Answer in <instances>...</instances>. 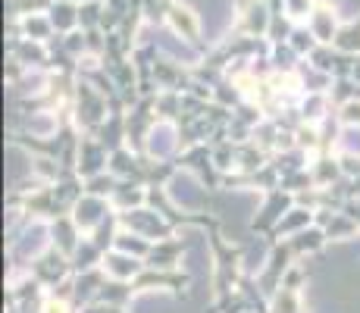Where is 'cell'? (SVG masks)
Here are the masks:
<instances>
[{
  "mask_svg": "<svg viewBox=\"0 0 360 313\" xmlns=\"http://www.w3.org/2000/svg\"><path fill=\"white\" fill-rule=\"evenodd\" d=\"M269 313H307V307L301 301V288L279 285V291L269 298Z\"/></svg>",
  "mask_w": 360,
  "mask_h": 313,
  "instance_id": "30",
  "label": "cell"
},
{
  "mask_svg": "<svg viewBox=\"0 0 360 313\" xmlns=\"http://www.w3.org/2000/svg\"><path fill=\"white\" fill-rule=\"evenodd\" d=\"M110 170V148L101 141L94 132H82L79 141V176L91 179Z\"/></svg>",
  "mask_w": 360,
  "mask_h": 313,
  "instance_id": "11",
  "label": "cell"
},
{
  "mask_svg": "<svg viewBox=\"0 0 360 313\" xmlns=\"http://www.w3.org/2000/svg\"><path fill=\"white\" fill-rule=\"evenodd\" d=\"M182 91H169V88H163V91H157V120L160 122H179V116H182Z\"/></svg>",
  "mask_w": 360,
  "mask_h": 313,
  "instance_id": "33",
  "label": "cell"
},
{
  "mask_svg": "<svg viewBox=\"0 0 360 313\" xmlns=\"http://www.w3.org/2000/svg\"><path fill=\"white\" fill-rule=\"evenodd\" d=\"M47 232H51V245L60 248L66 257H72L75 250H79L82 238H85V232H82L79 222L72 219V213H63V217L51 219L47 222Z\"/></svg>",
  "mask_w": 360,
  "mask_h": 313,
  "instance_id": "18",
  "label": "cell"
},
{
  "mask_svg": "<svg viewBox=\"0 0 360 313\" xmlns=\"http://www.w3.org/2000/svg\"><path fill=\"white\" fill-rule=\"evenodd\" d=\"M141 6H144V23L166 25V16H169L172 0H141Z\"/></svg>",
  "mask_w": 360,
  "mask_h": 313,
  "instance_id": "41",
  "label": "cell"
},
{
  "mask_svg": "<svg viewBox=\"0 0 360 313\" xmlns=\"http://www.w3.org/2000/svg\"><path fill=\"white\" fill-rule=\"evenodd\" d=\"M154 125H160V120H157V94H144L131 103L126 113L129 148L135 151V154H148V138H150Z\"/></svg>",
  "mask_w": 360,
  "mask_h": 313,
  "instance_id": "3",
  "label": "cell"
},
{
  "mask_svg": "<svg viewBox=\"0 0 360 313\" xmlns=\"http://www.w3.org/2000/svg\"><path fill=\"white\" fill-rule=\"evenodd\" d=\"M338 116H342L345 125H357L360 129V101H348L338 107Z\"/></svg>",
  "mask_w": 360,
  "mask_h": 313,
  "instance_id": "43",
  "label": "cell"
},
{
  "mask_svg": "<svg viewBox=\"0 0 360 313\" xmlns=\"http://www.w3.org/2000/svg\"><path fill=\"white\" fill-rule=\"evenodd\" d=\"M316 226L326 232L329 241H345V238L360 235V222L351 219L345 210H332V207H320L316 210Z\"/></svg>",
  "mask_w": 360,
  "mask_h": 313,
  "instance_id": "17",
  "label": "cell"
},
{
  "mask_svg": "<svg viewBox=\"0 0 360 313\" xmlns=\"http://www.w3.org/2000/svg\"><path fill=\"white\" fill-rule=\"evenodd\" d=\"M103 257H107V254H103V250L85 235V238H82V245H79V250L72 254V269H75V273L94 269V267H101V263H103Z\"/></svg>",
  "mask_w": 360,
  "mask_h": 313,
  "instance_id": "32",
  "label": "cell"
},
{
  "mask_svg": "<svg viewBox=\"0 0 360 313\" xmlns=\"http://www.w3.org/2000/svg\"><path fill=\"white\" fill-rule=\"evenodd\" d=\"M166 25H169V29L176 32L179 38H185L188 44H195L198 51H204V41H200V23H198L195 10H191V6H185L182 0H172L169 16H166Z\"/></svg>",
  "mask_w": 360,
  "mask_h": 313,
  "instance_id": "15",
  "label": "cell"
},
{
  "mask_svg": "<svg viewBox=\"0 0 360 313\" xmlns=\"http://www.w3.org/2000/svg\"><path fill=\"white\" fill-rule=\"evenodd\" d=\"M113 210H116V207H113V200H110V198H101V194H88V191H85V194L79 198V204L72 207V219L79 222L82 232L91 235L94 229H98L101 222L107 219Z\"/></svg>",
  "mask_w": 360,
  "mask_h": 313,
  "instance_id": "13",
  "label": "cell"
},
{
  "mask_svg": "<svg viewBox=\"0 0 360 313\" xmlns=\"http://www.w3.org/2000/svg\"><path fill=\"white\" fill-rule=\"evenodd\" d=\"M307 60L314 63L316 69L329 72L332 79H351V75H354V66H357V53L338 51L335 44H320Z\"/></svg>",
  "mask_w": 360,
  "mask_h": 313,
  "instance_id": "12",
  "label": "cell"
},
{
  "mask_svg": "<svg viewBox=\"0 0 360 313\" xmlns=\"http://www.w3.org/2000/svg\"><path fill=\"white\" fill-rule=\"evenodd\" d=\"M297 204V198L292 191H285V188H273V191H263V207L257 210V217L251 219V232L263 235V238H269V232H273L276 226H279V219L285 217L288 210Z\"/></svg>",
  "mask_w": 360,
  "mask_h": 313,
  "instance_id": "7",
  "label": "cell"
},
{
  "mask_svg": "<svg viewBox=\"0 0 360 313\" xmlns=\"http://www.w3.org/2000/svg\"><path fill=\"white\" fill-rule=\"evenodd\" d=\"M207 241H210V257H213V276H210L213 301H223V298H229L238 288L241 276H245V269H241L245 250L223 238V226L207 229Z\"/></svg>",
  "mask_w": 360,
  "mask_h": 313,
  "instance_id": "1",
  "label": "cell"
},
{
  "mask_svg": "<svg viewBox=\"0 0 360 313\" xmlns=\"http://www.w3.org/2000/svg\"><path fill=\"white\" fill-rule=\"evenodd\" d=\"M185 248H188V241H185L182 235H172V238L154 241V245H150V250H148V257H144V267H154V269H179Z\"/></svg>",
  "mask_w": 360,
  "mask_h": 313,
  "instance_id": "16",
  "label": "cell"
},
{
  "mask_svg": "<svg viewBox=\"0 0 360 313\" xmlns=\"http://www.w3.org/2000/svg\"><path fill=\"white\" fill-rule=\"evenodd\" d=\"M238 6V23H235V34H254V38H266L269 34V0H235Z\"/></svg>",
  "mask_w": 360,
  "mask_h": 313,
  "instance_id": "10",
  "label": "cell"
},
{
  "mask_svg": "<svg viewBox=\"0 0 360 313\" xmlns=\"http://www.w3.org/2000/svg\"><path fill=\"white\" fill-rule=\"evenodd\" d=\"M116 210H131V207H144L148 204V185H138L131 179H120L116 191L110 194Z\"/></svg>",
  "mask_w": 360,
  "mask_h": 313,
  "instance_id": "25",
  "label": "cell"
},
{
  "mask_svg": "<svg viewBox=\"0 0 360 313\" xmlns=\"http://www.w3.org/2000/svg\"><path fill=\"white\" fill-rule=\"evenodd\" d=\"M307 170H310V176H314L316 188H329V185H335V182H342L345 179V170H342L338 154H314Z\"/></svg>",
  "mask_w": 360,
  "mask_h": 313,
  "instance_id": "24",
  "label": "cell"
},
{
  "mask_svg": "<svg viewBox=\"0 0 360 313\" xmlns=\"http://www.w3.org/2000/svg\"><path fill=\"white\" fill-rule=\"evenodd\" d=\"M269 60H273V69L276 72H295L297 63H301V53L295 51L292 44H273V51H269Z\"/></svg>",
  "mask_w": 360,
  "mask_h": 313,
  "instance_id": "35",
  "label": "cell"
},
{
  "mask_svg": "<svg viewBox=\"0 0 360 313\" xmlns=\"http://www.w3.org/2000/svg\"><path fill=\"white\" fill-rule=\"evenodd\" d=\"M10 34H22V38L32 41H51L57 29H53L47 13H25L19 19H10Z\"/></svg>",
  "mask_w": 360,
  "mask_h": 313,
  "instance_id": "20",
  "label": "cell"
},
{
  "mask_svg": "<svg viewBox=\"0 0 360 313\" xmlns=\"http://www.w3.org/2000/svg\"><path fill=\"white\" fill-rule=\"evenodd\" d=\"M79 313H129V307H120V304H107V301H94V304H88V307L79 310Z\"/></svg>",
  "mask_w": 360,
  "mask_h": 313,
  "instance_id": "44",
  "label": "cell"
},
{
  "mask_svg": "<svg viewBox=\"0 0 360 313\" xmlns=\"http://www.w3.org/2000/svg\"><path fill=\"white\" fill-rule=\"evenodd\" d=\"M288 44L295 47L301 57H310V53L320 47V38H316L314 32H310V25L307 23H297L295 25V32H292V38H288Z\"/></svg>",
  "mask_w": 360,
  "mask_h": 313,
  "instance_id": "36",
  "label": "cell"
},
{
  "mask_svg": "<svg viewBox=\"0 0 360 313\" xmlns=\"http://www.w3.org/2000/svg\"><path fill=\"white\" fill-rule=\"evenodd\" d=\"M188 273H182V269H154V267H144L141 273L131 279V288H135V295H141V291H172L176 298H185L188 295Z\"/></svg>",
  "mask_w": 360,
  "mask_h": 313,
  "instance_id": "9",
  "label": "cell"
},
{
  "mask_svg": "<svg viewBox=\"0 0 360 313\" xmlns=\"http://www.w3.org/2000/svg\"><path fill=\"white\" fill-rule=\"evenodd\" d=\"M288 241H292L297 260H301V257H307V254H316V250H323V248L329 245L326 232H323L316 222H314V226H307V229H301L297 235H288Z\"/></svg>",
  "mask_w": 360,
  "mask_h": 313,
  "instance_id": "27",
  "label": "cell"
},
{
  "mask_svg": "<svg viewBox=\"0 0 360 313\" xmlns=\"http://www.w3.org/2000/svg\"><path fill=\"white\" fill-rule=\"evenodd\" d=\"M131 298H135V288H131V282L126 279H110L103 282V288L98 291V301H107V304H120V307H129Z\"/></svg>",
  "mask_w": 360,
  "mask_h": 313,
  "instance_id": "31",
  "label": "cell"
},
{
  "mask_svg": "<svg viewBox=\"0 0 360 313\" xmlns=\"http://www.w3.org/2000/svg\"><path fill=\"white\" fill-rule=\"evenodd\" d=\"M314 6H316V0H285V13L295 19V23H307Z\"/></svg>",
  "mask_w": 360,
  "mask_h": 313,
  "instance_id": "42",
  "label": "cell"
},
{
  "mask_svg": "<svg viewBox=\"0 0 360 313\" xmlns=\"http://www.w3.org/2000/svg\"><path fill=\"white\" fill-rule=\"evenodd\" d=\"M72 116H75V125H79L82 132H98L103 125V120L110 116L107 94L98 91V88H94L88 79H82V75H79V82H75Z\"/></svg>",
  "mask_w": 360,
  "mask_h": 313,
  "instance_id": "2",
  "label": "cell"
},
{
  "mask_svg": "<svg viewBox=\"0 0 360 313\" xmlns=\"http://www.w3.org/2000/svg\"><path fill=\"white\" fill-rule=\"evenodd\" d=\"M279 185L285 188V191H292L295 198H297V194H304V191H310V188H316V185H314V176H310V170L288 172V176H282Z\"/></svg>",
  "mask_w": 360,
  "mask_h": 313,
  "instance_id": "40",
  "label": "cell"
},
{
  "mask_svg": "<svg viewBox=\"0 0 360 313\" xmlns=\"http://www.w3.org/2000/svg\"><path fill=\"white\" fill-rule=\"evenodd\" d=\"M316 222V210L314 207H307V204H295L292 210L285 213V217L279 219V226L273 229V232H269V245H273V241H279V238H288V235H297L301 232V229H307V226H314Z\"/></svg>",
  "mask_w": 360,
  "mask_h": 313,
  "instance_id": "21",
  "label": "cell"
},
{
  "mask_svg": "<svg viewBox=\"0 0 360 313\" xmlns=\"http://www.w3.org/2000/svg\"><path fill=\"white\" fill-rule=\"evenodd\" d=\"M103 0H82L79 4V29H101Z\"/></svg>",
  "mask_w": 360,
  "mask_h": 313,
  "instance_id": "38",
  "label": "cell"
},
{
  "mask_svg": "<svg viewBox=\"0 0 360 313\" xmlns=\"http://www.w3.org/2000/svg\"><path fill=\"white\" fill-rule=\"evenodd\" d=\"M335 47L338 51H348V53H360V16L345 23L335 34Z\"/></svg>",
  "mask_w": 360,
  "mask_h": 313,
  "instance_id": "37",
  "label": "cell"
},
{
  "mask_svg": "<svg viewBox=\"0 0 360 313\" xmlns=\"http://www.w3.org/2000/svg\"><path fill=\"white\" fill-rule=\"evenodd\" d=\"M176 163H179V170L195 172L210 191H219V188H223V172H219L217 163H213L210 144H195V148H188V151H176Z\"/></svg>",
  "mask_w": 360,
  "mask_h": 313,
  "instance_id": "8",
  "label": "cell"
},
{
  "mask_svg": "<svg viewBox=\"0 0 360 313\" xmlns=\"http://www.w3.org/2000/svg\"><path fill=\"white\" fill-rule=\"evenodd\" d=\"M120 226L131 229V232L144 235L150 241H160V238H172L176 235V226L163 217L160 210H154L150 204L144 207H131V210H120Z\"/></svg>",
  "mask_w": 360,
  "mask_h": 313,
  "instance_id": "4",
  "label": "cell"
},
{
  "mask_svg": "<svg viewBox=\"0 0 360 313\" xmlns=\"http://www.w3.org/2000/svg\"><path fill=\"white\" fill-rule=\"evenodd\" d=\"M6 51H10V60L22 63L25 69H44V72H51V51H47V41H32V38H22V34H13Z\"/></svg>",
  "mask_w": 360,
  "mask_h": 313,
  "instance_id": "14",
  "label": "cell"
},
{
  "mask_svg": "<svg viewBox=\"0 0 360 313\" xmlns=\"http://www.w3.org/2000/svg\"><path fill=\"white\" fill-rule=\"evenodd\" d=\"M101 267L107 269L110 279H126V282H131L144 269V260H141V257H131V254H126V250H116L113 248V250H107V257H103Z\"/></svg>",
  "mask_w": 360,
  "mask_h": 313,
  "instance_id": "23",
  "label": "cell"
},
{
  "mask_svg": "<svg viewBox=\"0 0 360 313\" xmlns=\"http://www.w3.org/2000/svg\"><path fill=\"white\" fill-rule=\"evenodd\" d=\"M338 160H342V170H345V176H360V157L357 154H338Z\"/></svg>",
  "mask_w": 360,
  "mask_h": 313,
  "instance_id": "45",
  "label": "cell"
},
{
  "mask_svg": "<svg viewBox=\"0 0 360 313\" xmlns=\"http://www.w3.org/2000/svg\"><path fill=\"white\" fill-rule=\"evenodd\" d=\"M307 25H310V32L320 38V44H335V34H338V29H342L338 19H335V6L326 4V0H316Z\"/></svg>",
  "mask_w": 360,
  "mask_h": 313,
  "instance_id": "22",
  "label": "cell"
},
{
  "mask_svg": "<svg viewBox=\"0 0 360 313\" xmlns=\"http://www.w3.org/2000/svg\"><path fill=\"white\" fill-rule=\"evenodd\" d=\"M47 16H51L57 34H69L79 29V4L75 0H57V4L47 6Z\"/></svg>",
  "mask_w": 360,
  "mask_h": 313,
  "instance_id": "26",
  "label": "cell"
},
{
  "mask_svg": "<svg viewBox=\"0 0 360 313\" xmlns=\"http://www.w3.org/2000/svg\"><path fill=\"white\" fill-rule=\"evenodd\" d=\"M150 245L154 241L150 238H144V235H138V232H131V229H122L120 226V235H116V250H126V254H131V257H148V250H150Z\"/></svg>",
  "mask_w": 360,
  "mask_h": 313,
  "instance_id": "34",
  "label": "cell"
},
{
  "mask_svg": "<svg viewBox=\"0 0 360 313\" xmlns=\"http://www.w3.org/2000/svg\"><path fill=\"white\" fill-rule=\"evenodd\" d=\"M103 282H107V269H103V267L85 269V273H75L72 307H75V310H85L88 304H94V301H98V291L103 288Z\"/></svg>",
  "mask_w": 360,
  "mask_h": 313,
  "instance_id": "19",
  "label": "cell"
},
{
  "mask_svg": "<svg viewBox=\"0 0 360 313\" xmlns=\"http://www.w3.org/2000/svg\"><path fill=\"white\" fill-rule=\"evenodd\" d=\"M297 110H301V120L304 122L320 125L332 113V110H335V103H332L329 94H304L301 103H297Z\"/></svg>",
  "mask_w": 360,
  "mask_h": 313,
  "instance_id": "28",
  "label": "cell"
},
{
  "mask_svg": "<svg viewBox=\"0 0 360 313\" xmlns=\"http://www.w3.org/2000/svg\"><path fill=\"white\" fill-rule=\"evenodd\" d=\"M29 273L38 279L44 288H53V285H60L63 279H69V276L75 273L72 269V257H66L60 248H53V245H47L44 250H41L34 260H29Z\"/></svg>",
  "mask_w": 360,
  "mask_h": 313,
  "instance_id": "6",
  "label": "cell"
},
{
  "mask_svg": "<svg viewBox=\"0 0 360 313\" xmlns=\"http://www.w3.org/2000/svg\"><path fill=\"white\" fill-rule=\"evenodd\" d=\"M310 151H304V148H285V151H276L273 154V166L279 170V176H288V172H297V170H307L310 166Z\"/></svg>",
  "mask_w": 360,
  "mask_h": 313,
  "instance_id": "29",
  "label": "cell"
},
{
  "mask_svg": "<svg viewBox=\"0 0 360 313\" xmlns=\"http://www.w3.org/2000/svg\"><path fill=\"white\" fill-rule=\"evenodd\" d=\"M292 263H297V254H295L292 241L279 238V241L269 245V257H266V263H263V269L257 273V282H260L263 295L273 298L276 291H279V285H282V279H285L288 269H292Z\"/></svg>",
  "mask_w": 360,
  "mask_h": 313,
  "instance_id": "5",
  "label": "cell"
},
{
  "mask_svg": "<svg viewBox=\"0 0 360 313\" xmlns=\"http://www.w3.org/2000/svg\"><path fill=\"white\" fill-rule=\"evenodd\" d=\"M116 185H120V176L116 172H101V176H91L85 179V191L88 194H101V198H110V194L116 191Z\"/></svg>",
  "mask_w": 360,
  "mask_h": 313,
  "instance_id": "39",
  "label": "cell"
}]
</instances>
